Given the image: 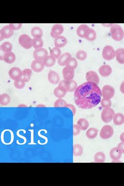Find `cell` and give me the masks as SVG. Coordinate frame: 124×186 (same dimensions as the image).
Segmentation results:
<instances>
[{"mask_svg":"<svg viewBox=\"0 0 124 186\" xmlns=\"http://www.w3.org/2000/svg\"><path fill=\"white\" fill-rule=\"evenodd\" d=\"M102 91L98 85L86 82L74 91V102L80 108L87 110L98 105L102 99Z\"/></svg>","mask_w":124,"mask_h":186,"instance_id":"obj_1","label":"cell"},{"mask_svg":"<svg viewBox=\"0 0 124 186\" xmlns=\"http://www.w3.org/2000/svg\"><path fill=\"white\" fill-rule=\"evenodd\" d=\"M111 36L114 40L121 41L124 38V31L121 26L114 24L111 26Z\"/></svg>","mask_w":124,"mask_h":186,"instance_id":"obj_2","label":"cell"},{"mask_svg":"<svg viewBox=\"0 0 124 186\" xmlns=\"http://www.w3.org/2000/svg\"><path fill=\"white\" fill-rule=\"evenodd\" d=\"M115 115L113 109L110 108H106L103 109L101 114L102 121L105 123H108L112 121Z\"/></svg>","mask_w":124,"mask_h":186,"instance_id":"obj_3","label":"cell"},{"mask_svg":"<svg viewBox=\"0 0 124 186\" xmlns=\"http://www.w3.org/2000/svg\"><path fill=\"white\" fill-rule=\"evenodd\" d=\"M102 55L105 60H112L115 57V51L112 46L107 45L103 48Z\"/></svg>","mask_w":124,"mask_h":186,"instance_id":"obj_4","label":"cell"},{"mask_svg":"<svg viewBox=\"0 0 124 186\" xmlns=\"http://www.w3.org/2000/svg\"><path fill=\"white\" fill-rule=\"evenodd\" d=\"M19 43L23 48L29 49L32 46V39L28 35H21L19 37Z\"/></svg>","mask_w":124,"mask_h":186,"instance_id":"obj_5","label":"cell"},{"mask_svg":"<svg viewBox=\"0 0 124 186\" xmlns=\"http://www.w3.org/2000/svg\"><path fill=\"white\" fill-rule=\"evenodd\" d=\"M59 86L64 87L67 91L72 92L76 90V88L78 87V85L76 81L73 80L70 81H66L64 80L59 83Z\"/></svg>","mask_w":124,"mask_h":186,"instance_id":"obj_6","label":"cell"},{"mask_svg":"<svg viewBox=\"0 0 124 186\" xmlns=\"http://www.w3.org/2000/svg\"><path fill=\"white\" fill-rule=\"evenodd\" d=\"M113 128L110 125H105L102 128L100 132V138L103 140H107L111 138L113 135Z\"/></svg>","mask_w":124,"mask_h":186,"instance_id":"obj_7","label":"cell"},{"mask_svg":"<svg viewBox=\"0 0 124 186\" xmlns=\"http://www.w3.org/2000/svg\"><path fill=\"white\" fill-rule=\"evenodd\" d=\"M101 91L103 98L107 99H112L115 94V90L114 88L109 85H105L103 86Z\"/></svg>","mask_w":124,"mask_h":186,"instance_id":"obj_8","label":"cell"},{"mask_svg":"<svg viewBox=\"0 0 124 186\" xmlns=\"http://www.w3.org/2000/svg\"><path fill=\"white\" fill-rule=\"evenodd\" d=\"M48 55V52L45 48L37 49H35L34 53L33 56L34 57L35 60H44L46 57Z\"/></svg>","mask_w":124,"mask_h":186,"instance_id":"obj_9","label":"cell"},{"mask_svg":"<svg viewBox=\"0 0 124 186\" xmlns=\"http://www.w3.org/2000/svg\"><path fill=\"white\" fill-rule=\"evenodd\" d=\"M64 32V28L62 25L60 24H56L53 26L52 28L50 35L52 37L56 38L60 36Z\"/></svg>","mask_w":124,"mask_h":186,"instance_id":"obj_10","label":"cell"},{"mask_svg":"<svg viewBox=\"0 0 124 186\" xmlns=\"http://www.w3.org/2000/svg\"><path fill=\"white\" fill-rule=\"evenodd\" d=\"M9 76L13 80L20 79L22 76V71L19 67H14L9 71Z\"/></svg>","mask_w":124,"mask_h":186,"instance_id":"obj_11","label":"cell"},{"mask_svg":"<svg viewBox=\"0 0 124 186\" xmlns=\"http://www.w3.org/2000/svg\"><path fill=\"white\" fill-rule=\"evenodd\" d=\"M86 80L88 82L94 83L96 84H98L100 81L99 77H98L97 74L93 71H89L86 73Z\"/></svg>","mask_w":124,"mask_h":186,"instance_id":"obj_12","label":"cell"},{"mask_svg":"<svg viewBox=\"0 0 124 186\" xmlns=\"http://www.w3.org/2000/svg\"><path fill=\"white\" fill-rule=\"evenodd\" d=\"M45 68V65L42 60H33L31 64V68L32 70L35 72H40L43 71Z\"/></svg>","mask_w":124,"mask_h":186,"instance_id":"obj_13","label":"cell"},{"mask_svg":"<svg viewBox=\"0 0 124 186\" xmlns=\"http://www.w3.org/2000/svg\"><path fill=\"white\" fill-rule=\"evenodd\" d=\"M74 69L69 68L68 67H65L63 69V76L64 80L70 81L72 80L74 77Z\"/></svg>","mask_w":124,"mask_h":186,"instance_id":"obj_14","label":"cell"},{"mask_svg":"<svg viewBox=\"0 0 124 186\" xmlns=\"http://www.w3.org/2000/svg\"><path fill=\"white\" fill-rule=\"evenodd\" d=\"M48 79L49 82L53 84H57L60 81V78L59 74L53 71H50L49 72Z\"/></svg>","mask_w":124,"mask_h":186,"instance_id":"obj_15","label":"cell"},{"mask_svg":"<svg viewBox=\"0 0 124 186\" xmlns=\"http://www.w3.org/2000/svg\"><path fill=\"white\" fill-rule=\"evenodd\" d=\"M99 72L100 75L103 77H107L112 74V68L108 65H103L99 68Z\"/></svg>","mask_w":124,"mask_h":186,"instance_id":"obj_16","label":"cell"},{"mask_svg":"<svg viewBox=\"0 0 124 186\" xmlns=\"http://www.w3.org/2000/svg\"><path fill=\"white\" fill-rule=\"evenodd\" d=\"M122 152H121L120 150L116 147H114L110 150V157L112 160L116 161L117 160H119L122 157Z\"/></svg>","mask_w":124,"mask_h":186,"instance_id":"obj_17","label":"cell"},{"mask_svg":"<svg viewBox=\"0 0 124 186\" xmlns=\"http://www.w3.org/2000/svg\"><path fill=\"white\" fill-rule=\"evenodd\" d=\"M71 57H72L71 55L69 52H65L64 53L62 54V55H60V57L58 58L57 60L58 64L61 66H64Z\"/></svg>","mask_w":124,"mask_h":186,"instance_id":"obj_18","label":"cell"},{"mask_svg":"<svg viewBox=\"0 0 124 186\" xmlns=\"http://www.w3.org/2000/svg\"><path fill=\"white\" fill-rule=\"evenodd\" d=\"M90 28L86 24H82L77 29V34L78 36L81 38H85L88 31Z\"/></svg>","mask_w":124,"mask_h":186,"instance_id":"obj_19","label":"cell"},{"mask_svg":"<svg viewBox=\"0 0 124 186\" xmlns=\"http://www.w3.org/2000/svg\"><path fill=\"white\" fill-rule=\"evenodd\" d=\"M67 39L63 36H60L55 38L54 40V45L55 47L60 48H63L67 44Z\"/></svg>","mask_w":124,"mask_h":186,"instance_id":"obj_20","label":"cell"},{"mask_svg":"<svg viewBox=\"0 0 124 186\" xmlns=\"http://www.w3.org/2000/svg\"><path fill=\"white\" fill-rule=\"evenodd\" d=\"M67 92V91L65 88L64 87L61 86H58L53 91L54 95H55V97L59 98L64 97L66 94Z\"/></svg>","mask_w":124,"mask_h":186,"instance_id":"obj_21","label":"cell"},{"mask_svg":"<svg viewBox=\"0 0 124 186\" xmlns=\"http://www.w3.org/2000/svg\"><path fill=\"white\" fill-rule=\"evenodd\" d=\"M114 124L116 126H121L124 124V116L122 114L117 113L115 114L114 116L113 119Z\"/></svg>","mask_w":124,"mask_h":186,"instance_id":"obj_22","label":"cell"},{"mask_svg":"<svg viewBox=\"0 0 124 186\" xmlns=\"http://www.w3.org/2000/svg\"><path fill=\"white\" fill-rule=\"evenodd\" d=\"M116 59L119 64H124V49L119 48L115 51Z\"/></svg>","mask_w":124,"mask_h":186,"instance_id":"obj_23","label":"cell"},{"mask_svg":"<svg viewBox=\"0 0 124 186\" xmlns=\"http://www.w3.org/2000/svg\"><path fill=\"white\" fill-rule=\"evenodd\" d=\"M43 62L45 66L48 67H52L55 65L56 59L54 57H52L51 55H48L45 57Z\"/></svg>","mask_w":124,"mask_h":186,"instance_id":"obj_24","label":"cell"},{"mask_svg":"<svg viewBox=\"0 0 124 186\" xmlns=\"http://www.w3.org/2000/svg\"><path fill=\"white\" fill-rule=\"evenodd\" d=\"M31 34L34 38H41L43 35V31L40 27L35 26L31 30Z\"/></svg>","mask_w":124,"mask_h":186,"instance_id":"obj_25","label":"cell"},{"mask_svg":"<svg viewBox=\"0 0 124 186\" xmlns=\"http://www.w3.org/2000/svg\"><path fill=\"white\" fill-rule=\"evenodd\" d=\"M32 74V71L31 69L26 68L22 71V76L21 79L23 80L25 82H27L29 81L31 79V76Z\"/></svg>","mask_w":124,"mask_h":186,"instance_id":"obj_26","label":"cell"},{"mask_svg":"<svg viewBox=\"0 0 124 186\" xmlns=\"http://www.w3.org/2000/svg\"><path fill=\"white\" fill-rule=\"evenodd\" d=\"M15 60V54L12 52H8L5 53L4 57V60L6 63L8 64H12Z\"/></svg>","mask_w":124,"mask_h":186,"instance_id":"obj_27","label":"cell"},{"mask_svg":"<svg viewBox=\"0 0 124 186\" xmlns=\"http://www.w3.org/2000/svg\"><path fill=\"white\" fill-rule=\"evenodd\" d=\"M1 31L4 38H10L14 34V31L10 29L9 26H3L1 29Z\"/></svg>","mask_w":124,"mask_h":186,"instance_id":"obj_28","label":"cell"},{"mask_svg":"<svg viewBox=\"0 0 124 186\" xmlns=\"http://www.w3.org/2000/svg\"><path fill=\"white\" fill-rule=\"evenodd\" d=\"M77 125L79 126L82 130H86L89 127V122L85 119L81 118L77 122Z\"/></svg>","mask_w":124,"mask_h":186,"instance_id":"obj_29","label":"cell"},{"mask_svg":"<svg viewBox=\"0 0 124 186\" xmlns=\"http://www.w3.org/2000/svg\"><path fill=\"white\" fill-rule=\"evenodd\" d=\"M98 133V129L95 128H91L86 131V136L90 139H94L96 137Z\"/></svg>","mask_w":124,"mask_h":186,"instance_id":"obj_30","label":"cell"},{"mask_svg":"<svg viewBox=\"0 0 124 186\" xmlns=\"http://www.w3.org/2000/svg\"><path fill=\"white\" fill-rule=\"evenodd\" d=\"M94 161L97 163H103L105 161V154L102 152H97L94 157Z\"/></svg>","mask_w":124,"mask_h":186,"instance_id":"obj_31","label":"cell"},{"mask_svg":"<svg viewBox=\"0 0 124 186\" xmlns=\"http://www.w3.org/2000/svg\"><path fill=\"white\" fill-rule=\"evenodd\" d=\"M96 33L95 30L93 29H90L85 38L88 41H94L96 39Z\"/></svg>","mask_w":124,"mask_h":186,"instance_id":"obj_32","label":"cell"},{"mask_svg":"<svg viewBox=\"0 0 124 186\" xmlns=\"http://www.w3.org/2000/svg\"><path fill=\"white\" fill-rule=\"evenodd\" d=\"M10 97L7 94H3L0 96V104L2 105H7L10 103Z\"/></svg>","mask_w":124,"mask_h":186,"instance_id":"obj_33","label":"cell"},{"mask_svg":"<svg viewBox=\"0 0 124 186\" xmlns=\"http://www.w3.org/2000/svg\"><path fill=\"white\" fill-rule=\"evenodd\" d=\"M43 41L41 38H34L32 40V46L35 49L43 48Z\"/></svg>","mask_w":124,"mask_h":186,"instance_id":"obj_34","label":"cell"},{"mask_svg":"<svg viewBox=\"0 0 124 186\" xmlns=\"http://www.w3.org/2000/svg\"><path fill=\"white\" fill-rule=\"evenodd\" d=\"M74 155L75 157L81 156L83 153L82 147L79 144H74Z\"/></svg>","mask_w":124,"mask_h":186,"instance_id":"obj_35","label":"cell"},{"mask_svg":"<svg viewBox=\"0 0 124 186\" xmlns=\"http://www.w3.org/2000/svg\"><path fill=\"white\" fill-rule=\"evenodd\" d=\"M78 61L76 59H74V57H71L68 62H67V64H66L65 67H68L71 69H74L77 68L78 66Z\"/></svg>","mask_w":124,"mask_h":186,"instance_id":"obj_36","label":"cell"},{"mask_svg":"<svg viewBox=\"0 0 124 186\" xmlns=\"http://www.w3.org/2000/svg\"><path fill=\"white\" fill-rule=\"evenodd\" d=\"M1 48L3 51L4 53H8L12 51V43L9 42V41H6L4 42V43H2V45L1 46Z\"/></svg>","mask_w":124,"mask_h":186,"instance_id":"obj_37","label":"cell"},{"mask_svg":"<svg viewBox=\"0 0 124 186\" xmlns=\"http://www.w3.org/2000/svg\"><path fill=\"white\" fill-rule=\"evenodd\" d=\"M61 55V50L60 49L54 47L50 51V55L54 57L55 59H58Z\"/></svg>","mask_w":124,"mask_h":186,"instance_id":"obj_38","label":"cell"},{"mask_svg":"<svg viewBox=\"0 0 124 186\" xmlns=\"http://www.w3.org/2000/svg\"><path fill=\"white\" fill-rule=\"evenodd\" d=\"M87 57H88V55H87L86 52L83 51V50L78 51L76 53L77 59L81 61L84 60L87 58Z\"/></svg>","mask_w":124,"mask_h":186,"instance_id":"obj_39","label":"cell"},{"mask_svg":"<svg viewBox=\"0 0 124 186\" xmlns=\"http://www.w3.org/2000/svg\"><path fill=\"white\" fill-rule=\"evenodd\" d=\"M14 85L17 89H22L26 85V82L21 79L16 80L14 82Z\"/></svg>","mask_w":124,"mask_h":186,"instance_id":"obj_40","label":"cell"},{"mask_svg":"<svg viewBox=\"0 0 124 186\" xmlns=\"http://www.w3.org/2000/svg\"><path fill=\"white\" fill-rule=\"evenodd\" d=\"M100 102L102 107L104 108H110L112 105V102H111L110 99H107L105 98H102V99H101Z\"/></svg>","mask_w":124,"mask_h":186,"instance_id":"obj_41","label":"cell"},{"mask_svg":"<svg viewBox=\"0 0 124 186\" xmlns=\"http://www.w3.org/2000/svg\"><path fill=\"white\" fill-rule=\"evenodd\" d=\"M67 103L65 100L63 99L62 98H59L57 100L55 101L54 104V106L55 108H61L64 107L66 104Z\"/></svg>","mask_w":124,"mask_h":186,"instance_id":"obj_42","label":"cell"},{"mask_svg":"<svg viewBox=\"0 0 124 186\" xmlns=\"http://www.w3.org/2000/svg\"><path fill=\"white\" fill-rule=\"evenodd\" d=\"M9 26L10 27L11 29H12V31L18 30V29H20L21 28L22 24H21V23H10L9 24Z\"/></svg>","mask_w":124,"mask_h":186,"instance_id":"obj_43","label":"cell"},{"mask_svg":"<svg viewBox=\"0 0 124 186\" xmlns=\"http://www.w3.org/2000/svg\"><path fill=\"white\" fill-rule=\"evenodd\" d=\"M81 130L80 128L77 124L74 125V136H77L78 135H79L81 132Z\"/></svg>","mask_w":124,"mask_h":186,"instance_id":"obj_44","label":"cell"},{"mask_svg":"<svg viewBox=\"0 0 124 186\" xmlns=\"http://www.w3.org/2000/svg\"><path fill=\"white\" fill-rule=\"evenodd\" d=\"M64 107L65 108H71V111H72V113H73V115L74 116L76 115V108L74 107V105H72L70 103H66Z\"/></svg>","mask_w":124,"mask_h":186,"instance_id":"obj_45","label":"cell"},{"mask_svg":"<svg viewBox=\"0 0 124 186\" xmlns=\"http://www.w3.org/2000/svg\"><path fill=\"white\" fill-rule=\"evenodd\" d=\"M124 142H122L120 143L117 146V148H119V150H121V152H122V153H124Z\"/></svg>","mask_w":124,"mask_h":186,"instance_id":"obj_46","label":"cell"},{"mask_svg":"<svg viewBox=\"0 0 124 186\" xmlns=\"http://www.w3.org/2000/svg\"><path fill=\"white\" fill-rule=\"evenodd\" d=\"M4 54H5V53L2 51L1 46H0V60H3Z\"/></svg>","mask_w":124,"mask_h":186,"instance_id":"obj_47","label":"cell"},{"mask_svg":"<svg viewBox=\"0 0 124 186\" xmlns=\"http://www.w3.org/2000/svg\"><path fill=\"white\" fill-rule=\"evenodd\" d=\"M4 39H5V38H4L3 35V34H2L1 29H0V41L3 40Z\"/></svg>","mask_w":124,"mask_h":186,"instance_id":"obj_48","label":"cell"},{"mask_svg":"<svg viewBox=\"0 0 124 186\" xmlns=\"http://www.w3.org/2000/svg\"><path fill=\"white\" fill-rule=\"evenodd\" d=\"M120 139L122 141V142H124V133H122V134H121L120 136Z\"/></svg>","mask_w":124,"mask_h":186,"instance_id":"obj_49","label":"cell"},{"mask_svg":"<svg viewBox=\"0 0 124 186\" xmlns=\"http://www.w3.org/2000/svg\"><path fill=\"white\" fill-rule=\"evenodd\" d=\"M0 96H1V95H0Z\"/></svg>","mask_w":124,"mask_h":186,"instance_id":"obj_50","label":"cell"}]
</instances>
